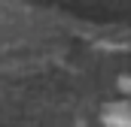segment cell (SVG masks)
Here are the masks:
<instances>
[{"label": "cell", "instance_id": "6da1fadb", "mask_svg": "<svg viewBox=\"0 0 131 127\" xmlns=\"http://www.w3.org/2000/svg\"><path fill=\"white\" fill-rule=\"evenodd\" d=\"M104 124L107 127H131V103H113L104 109Z\"/></svg>", "mask_w": 131, "mask_h": 127}]
</instances>
